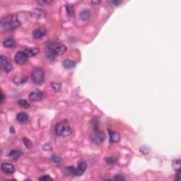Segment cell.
Returning a JSON list of instances; mask_svg holds the SVG:
<instances>
[{
  "label": "cell",
  "instance_id": "obj_32",
  "mask_svg": "<svg viewBox=\"0 0 181 181\" xmlns=\"http://www.w3.org/2000/svg\"><path fill=\"white\" fill-rule=\"evenodd\" d=\"M1 102L3 103V101H4V93H3L2 91H1Z\"/></svg>",
  "mask_w": 181,
  "mask_h": 181
},
{
  "label": "cell",
  "instance_id": "obj_25",
  "mask_svg": "<svg viewBox=\"0 0 181 181\" xmlns=\"http://www.w3.org/2000/svg\"><path fill=\"white\" fill-rule=\"evenodd\" d=\"M106 161L109 164H113L116 161V159L113 157H108V158H106Z\"/></svg>",
  "mask_w": 181,
  "mask_h": 181
},
{
  "label": "cell",
  "instance_id": "obj_1",
  "mask_svg": "<svg viewBox=\"0 0 181 181\" xmlns=\"http://www.w3.org/2000/svg\"><path fill=\"white\" fill-rule=\"evenodd\" d=\"M20 24L21 22L17 16H8L3 19L0 22V30L1 31L12 30L19 27Z\"/></svg>",
  "mask_w": 181,
  "mask_h": 181
},
{
  "label": "cell",
  "instance_id": "obj_13",
  "mask_svg": "<svg viewBox=\"0 0 181 181\" xmlns=\"http://www.w3.org/2000/svg\"><path fill=\"white\" fill-rule=\"evenodd\" d=\"M29 116L26 113L23 112H21L18 113L17 115V121L19 122L20 123H26L29 121Z\"/></svg>",
  "mask_w": 181,
  "mask_h": 181
},
{
  "label": "cell",
  "instance_id": "obj_9",
  "mask_svg": "<svg viewBox=\"0 0 181 181\" xmlns=\"http://www.w3.org/2000/svg\"><path fill=\"white\" fill-rule=\"evenodd\" d=\"M44 98V93L40 91H33L29 94V99L31 101H40Z\"/></svg>",
  "mask_w": 181,
  "mask_h": 181
},
{
  "label": "cell",
  "instance_id": "obj_21",
  "mask_svg": "<svg viewBox=\"0 0 181 181\" xmlns=\"http://www.w3.org/2000/svg\"><path fill=\"white\" fill-rule=\"evenodd\" d=\"M67 14H68L69 17L70 18H74V8L72 5H67Z\"/></svg>",
  "mask_w": 181,
  "mask_h": 181
},
{
  "label": "cell",
  "instance_id": "obj_22",
  "mask_svg": "<svg viewBox=\"0 0 181 181\" xmlns=\"http://www.w3.org/2000/svg\"><path fill=\"white\" fill-rule=\"evenodd\" d=\"M173 168L175 169V170H177V171L180 170V159H177V160L173 161Z\"/></svg>",
  "mask_w": 181,
  "mask_h": 181
},
{
  "label": "cell",
  "instance_id": "obj_14",
  "mask_svg": "<svg viewBox=\"0 0 181 181\" xmlns=\"http://www.w3.org/2000/svg\"><path fill=\"white\" fill-rule=\"evenodd\" d=\"M39 48H29L25 50L24 52L26 53V55L28 56V57H30L36 55V54L39 52Z\"/></svg>",
  "mask_w": 181,
  "mask_h": 181
},
{
  "label": "cell",
  "instance_id": "obj_23",
  "mask_svg": "<svg viewBox=\"0 0 181 181\" xmlns=\"http://www.w3.org/2000/svg\"><path fill=\"white\" fill-rule=\"evenodd\" d=\"M45 55H46V57L48 59V60H54V58H55L56 57V54L54 53L52 51L50 50H48V51L46 52V53H45Z\"/></svg>",
  "mask_w": 181,
  "mask_h": 181
},
{
  "label": "cell",
  "instance_id": "obj_33",
  "mask_svg": "<svg viewBox=\"0 0 181 181\" xmlns=\"http://www.w3.org/2000/svg\"><path fill=\"white\" fill-rule=\"evenodd\" d=\"M91 3H92V4H98V3H100V1H91Z\"/></svg>",
  "mask_w": 181,
  "mask_h": 181
},
{
  "label": "cell",
  "instance_id": "obj_18",
  "mask_svg": "<svg viewBox=\"0 0 181 181\" xmlns=\"http://www.w3.org/2000/svg\"><path fill=\"white\" fill-rule=\"evenodd\" d=\"M22 152L21 151H19V150H12V151H10L9 156L11 158H12L14 160H18L19 157L21 156Z\"/></svg>",
  "mask_w": 181,
  "mask_h": 181
},
{
  "label": "cell",
  "instance_id": "obj_30",
  "mask_svg": "<svg viewBox=\"0 0 181 181\" xmlns=\"http://www.w3.org/2000/svg\"><path fill=\"white\" fill-rule=\"evenodd\" d=\"M51 2H52L51 1H38V3H39L40 4H42V5H44V4H50V3Z\"/></svg>",
  "mask_w": 181,
  "mask_h": 181
},
{
  "label": "cell",
  "instance_id": "obj_17",
  "mask_svg": "<svg viewBox=\"0 0 181 181\" xmlns=\"http://www.w3.org/2000/svg\"><path fill=\"white\" fill-rule=\"evenodd\" d=\"M91 12L90 10L84 9L80 13V18L83 21H87L91 18Z\"/></svg>",
  "mask_w": 181,
  "mask_h": 181
},
{
  "label": "cell",
  "instance_id": "obj_16",
  "mask_svg": "<svg viewBox=\"0 0 181 181\" xmlns=\"http://www.w3.org/2000/svg\"><path fill=\"white\" fill-rule=\"evenodd\" d=\"M3 45L5 48H11L16 46V41L13 38H7L3 42Z\"/></svg>",
  "mask_w": 181,
  "mask_h": 181
},
{
  "label": "cell",
  "instance_id": "obj_15",
  "mask_svg": "<svg viewBox=\"0 0 181 181\" xmlns=\"http://www.w3.org/2000/svg\"><path fill=\"white\" fill-rule=\"evenodd\" d=\"M109 135H110V142H118L120 139V135L117 132H112L109 131Z\"/></svg>",
  "mask_w": 181,
  "mask_h": 181
},
{
  "label": "cell",
  "instance_id": "obj_20",
  "mask_svg": "<svg viewBox=\"0 0 181 181\" xmlns=\"http://www.w3.org/2000/svg\"><path fill=\"white\" fill-rule=\"evenodd\" d=\"M19 105L23 108H30V104H29V103L27 101H26V100H23V99L19 100Z\"/></svg>",
  "mask_w": 181,
  "mask_h": 181
},
{
  "label": "cell",
  "instance_id": "obj_19",
  "mask_svg": "<svg viewBox=\"0 0 181 181\" xmlns=\"http://www.w3.org/2000/svg\"><path fill=\"white\" fill-rule=\"evenodd\" d=\"M63 66L67 70H70L75 67V62L72 60H65L63 62Z\"/></svg>",
  "mask_w": 181,
  "mask_h": 181
},
{
  "label": "cell",
  "instance_id": "obj_2",
  "mask_svg": "<svg viewBox=\"0 0 181 181\" xmlns=\"http://www.w3.org/2000/svg\"><path fill=\"white\" fill-rule=\"evenodd\" d=\"M56 135L60 137H68L72 134V129L67 120L60 122L54 127Z\"/></svg>",
  "mask_w": 181,
  "mask_h": 181
},
{
  "label": "cell",
  "instance_id": "obj_4",
  "mask_svg": "<svg viewBox=\"0 0 181 181\" xmlns=\"http://www.w3.org/2000/svg\"><path fill=\"white\" fill-rule=\"evenodd\" d=\"M44 76H45V74H44L43 70L41 68L34 69L30 75L32 81L36 84H42V82H44Z\"/></svg>",
  "mask_w": 181,
  "mask_h": 181
},
{
  "label": "cell",
  "instance_id": "obj_12",
  "mask_svg": "<svg viewBox=\"0 0 181 181\" xmlns=\"http://www.w3.org/2000/svg\"><path fill=\"white\" fill-rule=\"evenodd\" d=\"M31 15L33 18H36L37 19H40L45 18V16H46V13L43 10L39 9H35L34 11L31 12Z\"/></svg>",
  "mask_w": 181,
  "mask_h": 181
},
{
  "label": "cell",
  "instance_id": "obj_11",
  "mask_svg": "<svg viewBox=\"0 0 181 181\" xmlns=\"http://www.w3.org/2000/svg\"><path fill=\"white\" fill-rule=\"evenodd\" d=\"M47 33V30L44 27H40L39 29H36L35 30H33V35L36 39H40V38H42L43 36H45Z\"/></svg>",
  "mask_w": 181,
  "mask_h": 181
},
{
  "label": "cell",
  "instance_id": "obj_31",
  "mask_svg": "<svg viewBox=\"0 0 181 181\" xmlns=\"http://www.w3.org/2000/svg\"><path fill=\"white\" fill-rule=\"evenodd\" d=\"M110 3L111 4H115V5H117V4H120L121 3V1H109Z\"/></svg>",
  "mask_w": 181,
  "mask_h": 181
},
{
  "label": "cell",
  "instance_id": "obj_26",
  "mask_svg": "<svg viewBox=\"0 0 181 181\" xmlns=\"http://www.w3.org/2000/svg\"><path fill=\"white\" fill-rule=\"evenodd\" d=\"M40 180H48V181H50V180H52L53 179L52 178L50 177L49 176H42V177H40L39 178Z\"/></svg>",
  "mask_w": 181,
  "mask_h": 181
},
{
  "label": "cell",
  "instance_id": "obj_24",
  "mask_svg": "<svg viewBox=\"0 0 181 181\" xmlns=\"http://www.w3.org/2000/svg\"><path fill=\"white\" fill-rule=\"evenodd\" d=\"M52 160L55 163H60L62 161V158L60 156H53Z\"/></svg>",
  "mask_w": 181,
  "mask_h": 181
},
{
  "label": "cell",
  "instance_id": "obj_29",
  "mask_svg": "<svg viewBox=\"0 0 181 181\" xmlns=\"http://www.w3.org/2000/svg\"><path fill=\"white\" fill-rule=\"evenodd\" d=\"M180 175H181V173H180V170H178L177 173V174H176V180H180L181 179L180 178Z\"/></svg>",
  "mask_w": 181,
  "mask_h": 181
},
{
  "label": "cell",
  "instance_id": "obj_3",
  "mask_svg": "<svg viewBox=\"0 0 181 181\" xmlns=\"http://www.w3.org/2000/svg\"><path fill=\"white\" fill-rule=\"evenodd\" d=\"M48 48L50 50L52 51L56 55L63 54L67 50L65 45L60 42H51L48 45Z\"/></svg>",
  "mask_w": 181,
  "mask_h": 181
},
{
  "label": "cell",
  "instance_id": "obj_7",
  "mask_svg": "<svg viewBox=\"0 0 181 181\" xmlns=\"http://www.w3.org/2000/svg\"><path fill=\"white\" fill-rule=\"evenodd\" d=\"M93 142H94L96 144H101L104 142L105 139V135L103 132H101L98 129V127H96V129H94L93 133L92 136Z\"/></svg>",
  "mask_w": 181,
  "mask_h": 181
},
{
  "label": "cell",
  "instance_id": "obj_5",
  "mask_svg": "<svg viewBox=\"0 0 181 181\" xmlns=\"http://www.w3.org/2000/svg\"><path fill=\"white\" fill-rule=\"evenodd\" d=\"M86 162L84 159L79 160L78 162V166L76 168L74 167L72 175L75 176H81L84 174L86 168Z\"/></svg>",
  "mask_w": 181,
  "mask_h": 181
},
{
  "label": "cell",
  "instance_id": "obj_6",
  "mask_svg": "<svg viewBox=\"0 0 181 181\" xmlns=\"http://www.w3.org/2000/svg\"><path fill=\"white\" fill-rule=\"evenodd\" d=\"M0 63H1V68L5 72L9 73L12 70V64L7 56L4 55V54H1L0 56Z\"/></svg>",
  "mask_w": 181,
  "mask_h": 181
},
{
  "label": "cell",
  "instance_id": "obj_28",
  "mask_svg": "<svg viewBox=\"0 0 181 181\" xmlns=\"http://www.w3.org/2000/svg\"><path fill=\"white\" fill-rule=\"evenodd\" d=\"M114 180H125V178H123L122 176H120V175H117V176L114 178Z\"/></svg>",
  "mask_w": 181,
  "mask_h": 181
},
{
  "label": "cell",
  "instance_id": "obj_10",
  "mask_svg": "<svg viewBox=\"0 0 181 181\" xmlns=\"http://www.w3.org/2000/svg\"><path fill=\"white\" fill-rule=\"evenodd\" d=\"M1 170L7 174H11L15 171V168L12 164L9 163H3L1 166Z\"/></svg>",
  "mask_w": 181,
  "mask_h": 181
},
{
  "label": "cell",
  "instance_id": "obj_8",
  "mask_svg": "<svg viewBox=\"0 0 181 181\" xmlns=\"http://www.w3.org/2000/svg\"><path fill=\"white\" fill-rule=\"evenodd\" d=\"M28 60V56L24 52H18L15 55V62L19 64H23Z\"/></svg>",
  "mask_w": 181,
  "mask_h": 181
},
{
  "label": "cell",
  "instance_id": "obj_27",
  "mask_svg": "<svg viewBox=\"0 0 181 181\" xmlns=\"http://www.w3.org/2000/svg\"><path fill=\"white\" fill-rule=\"evenodd\" d=\"M52 86L53 87V89L55 91H59L61 89H60V88H57V86H61L60 84H52Z\"/></svg>",
  "mask_w": 181,
  "mask_h": 181
}]
</instances>
